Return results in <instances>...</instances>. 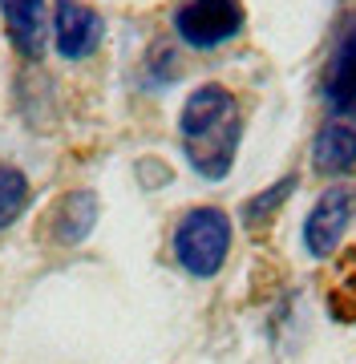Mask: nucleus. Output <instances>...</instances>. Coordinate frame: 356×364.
I'll return each mask as SVG.
<instances>
[{
	"instance_id": "obj_9",
	"label": "nucleus",
	"mask_w": 356,
	"mask_h": 364,
	"mask_svg": "<svg viewBox=\"0 0 356 364\" xmlns=\"http://www.w3.org/2000/svg\"><path fill=\"white\" fill-rule=\"evenodd\" d=\"M49 223H53L57 243H81L93 231V223H97V195L93 191H69L53 207Z\"/></svg>"
},
{
	"instance_id": "obj_2",
	"label": "nucleus",
	"mask_w": 356,
	"mask_h": 364,
	"mask_svg": "<svg viewBox=\"0 0 356 364\" xmlns=\"http://www.w3.org/2000/svg\"><path fill=\"white\" fill-rule=\"evenodd\" d=\"M231 215L219 207H190L174 227L171 251L178 267L195 279H215L231 255Z\"/></svg>"
},
{
	"instance_id": "obj_4",
	"label": "nucleus",
	"mask_w": 356,
	"mask_h": 364,
	"mask_svg": "<svg viewBox=\"0 0 356 364\" xmlns=\"http://www.w3.org/2000/svg\"><path fill=\"white\" fill-rule=\"evenodd\" d=\"M356 219V186H328L324 195L312 203V210L303 215V251L312 259H328L344 243V235Z\"/></svg>"
},
{
	"instance_id": "obj_3",
	"label": "nucleus",
	"mask_w": 356,
	"mask_h": 364,
	"mask_svg": "<svg viewBox=\"0 0 356 364\" xmlns=\"http://www.w3.org/2000/svg\"><path fill=\"white\" fill-rule=\"evenodd\" d=\"M243 4L239 0H183L174 9L171 25L183 45L190 49H219L243 33Z\"/></svg>"
},
{
	"instance_id": "obj_1",
	"label": "nucleus",
	"mask_w": 356,
	"mask_h": 364,
	"mask_svg": "<svg viewBox=\"0 0 356 364\" xmlns=\"http://www.w3.org/2000/svg\"><path fill=\"white\" fill-rule=\"evenodd\" d=\"M239 138H243V114L227 85L207 81L195 93H186L178 109V142H183L186 166L198 178L223 182L235 170Z\"/></svg>"
},
{
	"instance_id": "obj_7",
	"label": "nucleus",
	"mask_w": 356,
	"mask_h": 364,
	"mask_svg": "<svg viewBox=\"0 0 356 364\" xmlns=\"http://www.w3.org/2000/svg\"><path fill=\"white\" fill-rule=\"evenodd\" d=\"M0 16L13 49L37 61L49 41V0H0Z\"/></svg>"
},
{
	"instance_id": "obj_11",
	"label": "nucleus",
	"mask_w": 356,
	"mask_h": 364,
	"mask_svg": "<svg viewBox=\"0 0 356 364\" xmlns=\"http://www.w3.org/2000/svg\"><path fill=\"white\" fill-rule=\"evenodd\" d=\"M296 182H300V178H296V174H288V178H279L276 186H267L264 195L247 198V203H243V223H247V227H259V223H267L279 207H284V203H288V195L296 191Z\"/></svg>"
},
{
	"instance_id": "obj_5",
	"label": "nucleus",
	"mask_w": 356,
	"mask_h": 364,
	"mask_svg": "<svg viewBox=\"0 0 356 364\" xmlns=\"http://www.w3.org/2000/svg\"><path fill=\"white\" fill-rule=\"evenodd\" d=\"M49 33H53V45L65 61H81V57H90V53L102 45L106 21H102L97 9L81 4V0H57V13H53Z\"/></svg>"
},
{
	"instance_id": "obj_8",
	"label": "nucleus",
	"mask_w": 356,
	"mask_h": 364,
	"mask_svg": "<svg viewBox=\"0 0 356 364\" xmlns=\"http://www.w3.org/2000/svg\"><path fill=\"white\" fill-rule=\"evenodd\" d=\"M324 97H328L336 109L356 105V16L348 21V28L340 33L336 49H332L328 77H324Z\"/></svg>"
},
{
	"instance_id": "obj_10",
	"label": "nucleus",
	"mask_w": 356,
	"mask_h": 364,
	"mask_svg": "<svg viewBox=\"0 0 356 364\" xmlns=\"http://www.w3.org/2000/svg\"><path fill=\"white\" fill-rule=\"evenodd\" d=\"M33 203V182L25 178V170L0 162V231H9Z\"/></svg>"
},
{
	"instance_id": "obj_6",
	"label": "nucleus",
	"mask_w": 356,
	"mask_h": 364,
	"mask_svg": "<svg viewBox=\"0 0 356 364\" xmlns=\"http://www.w3.org/2000/svg\"><path fill=\"white\" fill-rule=\"evenodd\" d=\"M312 162L320 174H356V105L336 109L316 130Z\"/></svg>"
}]
</instances>
